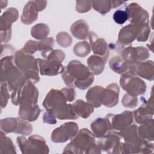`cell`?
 <instances>
[{"mask_svg": "<svg viewBox=\"0 0 154 154\" xmlns=\"http://www.w3.org/2000/svg\"><path fill=\"white\" fill-rule=\"evenodd\" d=\"M61 77L68 87L85 90L93 82L94 75L88 67L78 60L70 61L61 72Z\"/></svg>", "mask_w": 154, "mask_h": 154, "instance_id": "6da1fadb", "label": "cell"}, {"mask_svg": "<svg viewBox=\"0 0 154 154\" xmlns=\"http://www.w3.org/2000/svg\"><path fill=\"white\" fill-rule=\"evenodd\" d=\"M63 153H100L97 149L95 136L88 129L79 130L75 138L65 147Z\"/></svg>", "mask_w": 154, "mask_h": 154, "instance_id": "7a4b0ae2", "label": "cell"}, {"mask_svg": "<svg viewBox=\"0 0 154 154\" xmlns=\"http://www.w3.org/2000/svg\"><path fill=\"white\" fill-rule=\"evenodd\" d=\"M14 64L13 56H5L1 60V83H5L11 91L17 89L26 80Z\"/></svg>", "mask_w": 154, "mask_h": 154, "instance_id": "3957f363", "label": "cell"}, {"mask_svg": "<svg viewBox=\"0 0 154 154\" xmlns=\"http://www.w3.org/2000/svg\"><path fill=\"white\" fill-rule=\"evenodd\" d=\"M122 137L125 140L124 153H152L153 152V144L142 139L138 135L137 128L126 129Z\"/></svg>", "mask_w": 154, "mask_h": 154, "instance_id": "277c9868", "label": "cell"}, {"mask_svg": "<svg viewBox=\"0 0 154 154\" xmlns=\"http://www.w3.org/2000/svg\"><path fill=\"white\" fill-rule=\"evenodd\" d=\"M14 63L17 67L23 73L26 79L36 84L40 80L37 59L31 55L24 53L21 49L15 52Z\"/></svg>", "mask_w": 154, "mask_h": 154, "instance_id": "5b68a950", "label": "cell"}, {"mask_svg": "<svg viewBox=\"0 0 154 154\" xmlns=\"http://www.w3.org/2000/svg\"><path fill=\"white\" fill-rule=\"evenodd\" d=\"M38 97V91L30 80L25 82L12 91L11 99L15 105H35Z\"/></svg>", "mask_w": 154, "mask_h": 154, "instance_id": "8992f818", "label": "cell"}, {"mask_svg": "<svg viewBox=\"0 0 154 154\" xmlns=\"http://www.w3.org/2000/svg\"><path fill=\"white\" fill-rule=\"evenodd\" d=\"M17 143L23 154L48 153L49 149L45 139L37 135H33L26 138L24 136L17 137Z\"/></svg>", "mask_w": 154, "mask_h": 154, "instance_id": "52a82bcc", "label": "cell"}, {"mask_svg": "<svg viewBox=\"0 0 154 154\" xmlns=\"http://www.w3.org/2000/svg\"><path fill=\"white\" fill-rule=\"evenodd\" d=\"M120 84L123 90L133 96L144 94L147 88L146 84L143 79L128 72L122 75Z\"/></svg>", "mask_w": 154, "mask_h": 154, "instance_id": "ba28073f", "label": "cell"}, {"mask_svg": "<svg viewBox=\"0 0 154 154\" xmlns=\"http://www.w3.org/2000/svg\"><path fill=\"white\" fill-rule=\"evenodd\" d=\"M121 137L118 132L111 131L106 136L96 141L97 149L108 153H124L123 143L120 141Z\"/></svg>", "mask_w": 154, "mask_h": 154, "instance_id": "9c48e42d", "label": "cell"}, {"mask_svg": "<svg viewBox=\"0 0 154 154\" xmlns=\"http://www.w3.org/2000/svg\"><path fill=\"white\" fill-rule=\"evenodd\" d=\"M19 17V13L16 8L10 7L7 9L1 16V41L6 43L11 37L12 23L16 22Z\"/></svg>", "mask_w": 154, "mask_h": 154, "instance_id": "30bf717a", "label": "cell"}, {"mask_svg": "<svg viewBox=\"0 0 154 154\" xmlns=\"http://www.w3.org/2000/svg\"><path fill=\"white\" fill-rule=\"evenodd\" d=\"M79 127L76 123L68 122L55 128L51 134V141L54 143H65L72 140L78 132Z\"/></svg>", "mask_w": 154, "mask_h": 154, "instance_id": "8fae6325", "label": "cell"}, {"mask_svg": "<svg viewBox=\"0 0 154 154\" xmlns=\"http://www.w3.org/2000/svg\"><path fill=\"white\" fill-rule=\"evenodd\" d=\"M67 102L66 96L61 89L52 88L46 94L42 105L46 111H51L54 112L64 106Z\"/></svg>", "mask_w": 154, "mask_h": 154, "instance_id": "7c38bea8", "label": "cell"}, {"mask_svg": "<svg viewBox=\"0 0 154 154\" xmlns=\"http://www.w3.org/2000/svg\"><path fill=\"white\" fill-rule=\"evenodd\" d=\"M128 19L132 24L141 26L149 24L148 12L136 2H132L126 7Z\"/></svg>", "mask_w": 154, "mask_h": 154, "instance_id": "4fadbf2b", "label": "cell"}, {"mask_svg": "<svg viewBox=\"0 0 154 154\" xmlns=\"http://www.w3.org/2000/svg\"><path fill=\"white\" fill-rule=\"evenodd\" d=\"M122 58L129 64H134L143 61L150 57L148 49L143 46L132 47L131 45L125 48L121 52Z\"/></svg>", "mask_w": 154, "mask_h": 154, "instance_id": "5bb4252c", "label": "cell"}, {"mask_svg": "<svg viewBox=\"0 0 154 154\" xmlns=\"http://www.w3.org/2000/svg\"><path fill=\"white\" fill-rule=\"evenodd\" d=\"M128 72L147 80L153 81L154 78L153 61L148 60L129 65Z\"/></svg>", "mask_w": 154, "mask_h": 154, "instance_id": "9a60e30c", "label": "cell"}, {"mask_svg": "<svg viewBox=\"0 0 154 154\" xmlns=\"http://www.w3.org/2000/svg\"><path fill=\"white\" fill-rule=\"evenodd\" d=\"M88 36L93 52L102 57L106 63L109 57V49L105 40L99 38L93 31H90Z\"/></svg>", "mask_w": 154, "mask_h": 154, "instance_id": "2e32d148", "label": "cell"}, {"mask_svg": "<svg viewBox=\"0 0 154 154\" xmlns=\"http://www.w3.org/2000/svg\"><path fill=\"white\" fill-rule=\"evenodd\" d=\"M153 96L146 100L144 99L143 103L135 111L133 112V117L135 122L140 125H141L146 122L153 119Z\"/></svg>", "mask_w": 154, "mask_h": 154, "instance_id": "e0dca14e", "label": "cell"}, {"mask_svg": "<svg viewBox=\"0 0 154 154\" xmlns=\"http://www.w3.org/2000/svg\"><path fill=\"white\" fill-rule=\"evenodd\" d=\"M140 31V26L135 24H129L123 27L119 31L117 43L120 47L131 45L137 39Z\"/></svg>", "mask_w": 154, "mask_h": 154, "instance_id": "ac0fdd59", "label": "cell"}, {"mask_svg": "<svg viewBox=\"0 0 154 154\" xmlns=\"http://www.w3.org/2000/svg\"><path fill=\"white\" fill-rule=\"evenodd\" d=\"M107 115L110 119L113 131H120L133 122V112L130 111L126 110L119 114H108Z\"/></svg>", "mask_w": 154, "mask_h": 154, "instance_id": "d6986e66", "label": "cell"}, {"mask_svg": "<svg viewBox=\"0 0 154 154\" xmlns=\"http://www.w3.org/2000/svg\"><path fill=\"white\" fill-rule=\"evenodd\" d=\"M39 72L42 76H55L61 73L64 66L61 63L48 61L46 59H37Z\"/></svg>", "mask_w": 154, "mask_h": 154, "instance_id": "ffe728a7", "label": "cell"}, {"mask_svg": "<svg viewBox=\"0 0 154 154\" xmlns=\"http://www.w3.org/2000/svg\"><path fill=\"white\" fill-rule=\"evenodd\" d=\"M91 129L94 136L98 138L103 137L113 131L108 115L104 118H97L91 123Z\"/></svg>", "mask_w": 154, "mask_h": 154, "instance_id": "44dd1931", "label": "cell"}, {"mask_svg": "<svg viewBox=\"0 0 154 154\" xmlns=\"http://www.w3.org/2000/svg\"><path fill=\"white\" fill-rule=\"evenodd\" d=\"M120 88L116 83L109 84L104 89L102 104L108 108L114 107L119 102Z\"/></svg>", "mask_w": 154, "mask_h": 154, "instance_id": "7402d4cb", "label": "cell"}, {"mask_svg": "<svg viewBox=\"0 0 154 154\" xmlns=\"http://www.w3.org/2000/svg\"><path fill=\"white\" fill-rule=\"evenodd\" d=\"M38 8L35 1H29L25 5L20 17L21 22L25 25L31 24L38 17Z\"/></svg>", "mask_w": 154, "mask_h": 154, "instance_id": "603a6c76", "label": "cell"}, {"mask_svg": "<svg viewBox=\"0 0 154 154\" xmlns=\"http://www.w3.org/2000/svg\"><path fill=\"white\" fill-rule=\"evenodd\" d=\"M41 112L38 105H20L18 115L19 117L28 122L35 121Z\"/></svg>", "mask_w": 154, "mask_h": 154, "instance_id": "cb8c5ba5", "label": "cell"}, {"mask_svg": "<svg viewBox=\"0 0 154 154\" xmlns=\"http://www.w3.org/2000/svg\"><path fill=\"white\" fill-rule=\"evenodd\" d=\"M104 89L103 87L96 85L88 90L85 98L88 102L91 103L94 108H99L102 104Z\"/></svg>", "mask_w": 154, "mask_h": 154, "instance_id": "d4e9b609", "label": "cell"}, {"mask_svg": "<svg viewBox=\"0 0 154 154\" xmlns=\"http://www.w3.org/2000/svg\"><path fill=\"white\" fill-rule=\"evenodd\" d=\"M72 106L78 117L83 119L88 118L94 111V107L91 103L81 99L76 100Z\"/></svg>", "mask_w": 154, "mask_h": 154, "instance_id": "484cf974", "label": "cell"}, {"mask_svg": "<svg viewBox=\"0 0 154 154\" xmlns=\"http://www.w3.org/2000/svg\"><path fill=\"white\" fill-rule=\"evenodd\" d=\"M88 23L82 19L75 22L70 26L71 33L79 40H84L87 38L88 34Z\"/></svg>", "mask_w": 154, "mask_h": 154, "instance_id": "4316f807", "label": "cell"}, {"mask_svg": "<svg viewBox=\"0 0 154 154\" xmlns=\"http://www.w3.org/2000/svg\"><path fill=\"white\" fill-rule=\"evenodd\" d=\"M105 61L103 59L96 55H91L87 59V65L90 71L95 75L102 73L105 68Z\"/></svg>", "mask_w": 154, "mask_h": 154, "instance_id": "83f0119b", "label": "cell"}, {"mask_svg": "<svg viewBox=\"0 0 154 154\" xmlns=\"http://www.w3.org/2000/svg\"><path fill=\"white\" fill-rule=\"evenodd\" d=\"M138 135L149 142L153 141V119H152L138 127Z\"/></svg>", "mask_w": 154, "mask_h": 154, "instance_id": "f1b7e54d", "label": "cell"}, {"mask_svg": "<svg viewBox=\"0 0 154 154\" xmlns=\"http://www.w3.org/2000/svg\"><path fill=\"white\" fill-rule=\"evenodd\" d=\"M110 69L116 73L123 74L128 72L129 64L120 56H114L109 61Z\"/></svg>", "mask_w": 154, "mask_h": 154, "instance_id": "f546056e", "label": "cell"}, {"mask_svg": "<svg viewBox=\"0 0 154 154\" xmlns=\"http://www.w3.org/2000/svg\"><path fill=\"white\" fill-rule=\"evenodd\" d=\"M53 113L55 114L56 118L60 120H75L78 118L74 111L72 105L68 103H66L61 108Z\"/></svg>", "mask_w": 154, "mask_h": 154, "instance_id": "4dcf8cb0", "label": "cell"}, {"mask_svg": "<svg viewBox=\"0 0 154 154\" xmlns=\"http://www.w3.org/2000/svg\"><path fill=\"white\" fill-rule=\"evenodd\" d=\"M0 139L1 153H16V148L13 141L9 137L5 136L2 131H1Z\"/></svg>", "mask_w": 154, "mask_h": 154, "instance_id": "1f68e13d", "label": "cell"}, {"mask_svg": "<svg viewBox=\"0 0 154 154\" xmlns=\"http://www.w3.org/2000/svg\"><path fill=\"white\" fill-rule=\"evenodd\" d=\"M49 33V28L45 23H38L33 26L31 30V34L32 37L37 40L46 38Z\"/></svg>", "mask_w": 154, "mask_h": 154, "instance_id": "d6a6232c", "label": "cell"}, {"mask_svg": "<svg viewBox=\"0 0 154 154\" xmlns=\"http://www.w3.org/2000/svg\"><path fill=\"white\" fill-rule=\"evenodd\" d=\"M91 6L95 11L102 15L108 13L112 8V1L109 0L91 1Z\"/></svg>", "mask_w": 154, "mask_h": 154, "instance_id": "836d02e7", "label": "cell"}, {"mask_svg": "<svg viewBox=\"0 0 154 154\" xmlns=\"http://www.w3.org/2000/svg\"><path fill=\"white\" fill-rule=\"evenodd\" d=\"M17 117H8L1 120V129L6 133L15 132L17 126Z\"/></svg>", "mask_w": 154, "mask_h": 154, "instance_id": "e575fe53", "label": "cell"}, {"mask_svg": "<svg viewBox=\"0 0 154 154\" xmlns=\"http://www.w3.org/2000/svg\"><path fill=\"white\" fill-rule=\"evenodd\" d=\"M42 56L48 61L60 63H61L65 58L64 52L60 49H52L47 53L42 55Z\"/></svg>", "mask_w": 154, "mask_h": 154, "instance_id": "d590c367", "label": "cell"}, {"mask_svg": "<svg viewBox=\"0 0 154 154\" xmlns=\"http://www.w3.org/2000/svg\"><path fill=\"white\" fill-rule=\"evenodd\" d=\"M73 51L76 56L79 57H85L90 52L91 46L86 41L80 42L74 46Z\"/></svg>", "mask_w": 154, "mask_h": 154, "instance_id": "8d00e7d4", "label": "cell"}, {"mask_svg": "<svg viewBox=\"0 0 154 154\" xmlns=\"http://www.w3.org/2000/svg\"><path fill=\"white\" fill-rule=\"evenodd\" d=\"M17 126L14 133L22 134L23 135H30L32 131V127L31 125L28 122H27V120H23L20 117L17 118Z\"/></svg>", "mask_w": 154, "mask_h": 154, "instance_id": "74e56055", "label": "cell"}, {"mask_svg": "<svg viewBox=\"0 0 154 154\" xmlns=\"http://www.w3.org/2000/svg\"><path fill=\"white\" fill-rule=\"evenodd\" d=\"M55 40L52 37H46L38 42V49L41 52V54H45L52 50Z\"/></svg>", "mask_w": 154, "mask_h": 154, "instance_id": "f35d334b", "label": "cell"}, {"mask_svg": "<svg viewBox=\"0 0 154 154\" xmlns=\"http://www.w3.org/2000/svg\"><path fill=\"white\" fill-rule=\"evenodd\" d=\"M56 38L58 44L64 48L70 46L73 41L71 36L65 31L58 33L56 36Z\"/></svg>", "mask_w": 154, "mask_h": 154, "instance_id": "ab89813d", "label": "cell"}, {"mask_svg": "<svg viewBox=\"0 0 154 154\" xmlns=\"http://www.w3.org/2000/svg\"><path fill=\"white\" fill-rule=\"evenodd\" d=\"M123 105L125 107L129 108H134L138 105V98L137 96H133L128 93L123 95L122 100Z\"/></svg>", "mask_w": 154, "mask_h": 154, "instance_id": "60d3db41", "label": "cell"}, {"mask_svg": "<svg viewBox=\"0 0 154 154\" xmlns=\"http://www.w3.org/2000/svg\"><path fill=\"white\" fill-rule=\"evenodd\" d=\"M8 88L5 83H1V107L5 108L10 98Z\"/></svg>", "mask_w": 154, "mask_h": 154, "instance_id": "b9f144b4", "label": "cell"}, {"mask_svg": "<svg viewBox=\"0 0 154 154\" xmlns=\"http://www.w3.org/2000/svg\"><path fill=\"white\" fill-rule=\"evenodd\" d=\"M150 28L149 25H144L140 26V31L137 40L138 42H146L149 37Z\"/></svg>", "mask_w": 154, "mask_h": 154, "instance_id": "7bdbcfd3", "label": "cell"}, {"mask_svg": "<svg viewBox=\"0 0 154 154\" xmlns=\"http://www.w3.org/2000/svg\"><path fill=\"white\" fill-rule=\"evenodd\" d=\"M114 21L119 25H122L128 20V15L125 10H117L114 11L112 16Z\"/></svg>", "mask_w": 154, "mask_h": 154, "instance_id": "ee69618b", "label": "cell"}, {"mask_svg": "<svg viewBox=\"0 0 154 154\" xmlns=\"http://www.w3.org/2000/svg\"><path fill=\"white\" fill-rule=\"evenodd\" d=\"M21 50L26 54L32 55L38 50V42L33 40H28Z\"/></svg>", "mask_w": 154, "mask_h": 154, "instance_id": "f6af8a7d", "label": "cell"}, {"mask_svg": "<svg viewBox=\"0 0 154 154\" xmlns=\"http://www.w3.org/2000/svg\"><path fill=\"white\" fill-rule=\"evenodd\" d=\"M91 8V1H76V10L80 13H86Z\"/></svg>", "mask_w": 154, "mask_h": 154, "instance_id": "bcb514c9", "label": "cell"}, {"mask_svg": "<svg viewBox=\"0 0 154 154\" xmlns=\"http://www.w3.org/2000/svg\"><path fill=\"white\" fill-rule=\"evenodd\" d=\"M43 122L48 124H55L57 123L55 114L51 111H46L43 116Z\"/></svg>", "mask_w": 154, "mask_h": 154, "instance_id": "7dc6e473", "label": "cell"}, {"mask_svg": "<svg viewBox=\"0 0 154 154\" xmlns=\"http://www.w3.org/2000/svg\"><path fill=\"white\" fill-rule=\"evenodd\" d=\"M61 90L64 93L67 102H72L74 100L76 96L74 88H70L67 87L61 88Z\"/></svg>", "mask_w": 154, "mask_h": 154, "instance_id": "c3c4849f", "label": "cell"}, {"mask_svg": "<svg viewBox=\"0 0 154 154\" xmlns=\"http://www.w3.org/2000/svg\"><path fill=\"white\" fill-rule=\"evenodd\" d=\"M35 1L38 8L39 11L43 10L46 8L47 5V1Z\"/></svg>", "mask_w": 154, "mask_h": 154, "instance_id": "681fc988", "label": "cell"}, {"mask_svg": "<svg viewBox=\"0 0 154 154\" xmlns=\"http://www.w3.org/2000/svg\"><path fill=\"white\" fill-rule=\"evenodd\" d=\"M112 1V8H117L121 5H123V4L126 3L125 1Z\"/></svg>", "mask_w": 154, "mask_h": 154, "instance_id": "f907efd6", "label": "cell"}]
</instances>
